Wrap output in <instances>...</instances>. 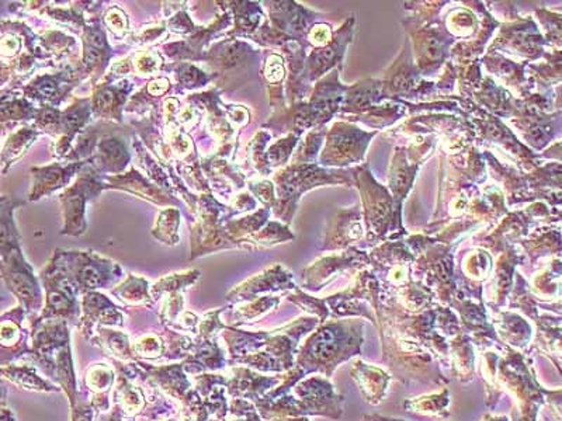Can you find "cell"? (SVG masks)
Masks as SVG:
<instances>
[{
    "label": "cell",
    "mask_w": 562,
    "mask_h": 421,
    "mask_svg": "<svg viewBox=\"0 0 562 421\" xmlns=\"http://www.w3.org/2000/svg\"><path fill=\"white\" fill-rule=\"evenodd\" d=\"M2 395H4V389L2 384H0V398H2Z\"/></svg>",
    "instance_id": "1"
}]
</instances>
